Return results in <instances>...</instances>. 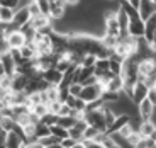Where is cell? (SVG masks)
Segmentation results:
<instances>
[{
  "label": "cell",
  "instance_id": "obj_44",
  "mask_svg": "<svg viewBox=\"0 0 156 148\" xmlns=\"http://www.w3.org/2000/svg\"><path fill=\"white\" fill-rule=\"evenodd\" d=\"M63 2H65V5H66V9H68V7H78L82 0H63Z\"/></svg>",
  "mask_w": 156,
  "mask_h": 148
},
{
  "label": "cell",
  "instance_id": "obj_49",
  "mask_svg": "<svg viewBox=\"0 0 156 148\" xmlns=\"http://www.w3.org/2000/svg\"><path fill=\"white\" fill-rule=\"evenodd\" d=\"M151 44H156V32H154V36H153V43Z\"/></svg>",
  "mask_w": 156,
  "mask_h": 148
},
{
  "label": "cell",
  "instance_id": "obj_43",
  "mask_svg": "<svg viewBox=\"0 0 156 148\" xmlns=\"http://www.w3.org/2000/svg\"><path fill=\"white\" fill-rule=\"evenodd\" d=\"M24 148H44V146L36 140V141H27V143L24 145Z\"/></svg>",
  "mask_w": 156,
  "mask_h": 148
},
{
  "label": "cell",
  "instance_id": "obj_46",
  "mask_svg": "<svg viewBox=\"0 0 156 148\" xmlns=\"http://www.w3.org/2000/svg\"><path fill=\"white\" fill-rule=\"evenodd\" d=\"M2 75H5V70H4V66H2V63H0V77Z\"/></svg>",
  "mask_w": 156,
  "mask_h": 148
},
{
  "label": "cell",
  "instance_id": "obj_24",
  "mask_svg": "<svg viewBox=\"0 0 156 148\" xmlns=\"http://www.w3.org/2000/svg\"><path fill=\"white\" fill-rule=\"evenodd\" d=\"M49 131H51V135H53V136H56L58 140H63V138H68V129L61 128V126H58V124L49 126Z\"/></svg>",
  "mask_w": 156,
  "mask_h": 148
},
{
  "label": "cell",
  "instance_id": "obj_17",
  "mask_svg": "<svg viewBox=\"0 0 156 148\" xmlns=\"http://www.w3.org/2000/svg\"><path fill=\"white\" fill-rule=\"evenodd\" d=\"M94 70H95V77H100V75L107 73L109 72V58H97L94 65Z\"/></svg>",
  "mask_w": 156,
  "mask_h": 148
},
{
  "label": "cell",
  "instance_id": "obj_3",
  "mask_svg": "<svg viewBox=\"0 0 156 148\" xmlns=\"http://www.w3.org/2000/svg\"><path fill=\"white\" fill-rule=\"evenodd\" d=\"M5 43H7L9 50H20L26 44V38L19 29H10L5 34Z\"/></svg>",
  "mask_w": 156,
  "mask_h": 148
},
{
  "label": "cell",
  "instance_id": "obj_54",
  "mask_svg": "<svg viewBox=\"0 0 156 148\" xmlns=\"http://www.w3.org/2000/svg\"><path fill=\"white\" fill-rule=\"evenodd\" d=\"M154 17H156V14H154Z\"/></svg>",
  "mask_w": 156,
  "mask_h": 148
},
{
  "label": "cell",
  "instance_id": "obj_19",
  "mask_svg": "<svg viewBox=\"0 0 156 148\" xmlns=\"http://www.w3.org/2000/svg\"><path fill=\"white\" fill-rule=\"evenodd\" d=\"M95 75V70L94 66H80V78H78V83H85L90 77H94Z\"/></svg>",
  "mask_w": 156,
  "mask_h": 148
},
{
  "label": "cell",
  "instance_id": "obj_33",
  "mask_svg": "<svg viewBox=\"0 0 156 148\" xmlns=\"http://www.w3.org/2000/svg\"><path fill=\"white\" fill-rule=\"evenodd\" d=\"M56 121H58V116H55V114H49V113H48L46 116L41 119V123H43V124H46V126H53V124H56Z\"/></svg>",
  "mask_w": 156,
  "mask_h": 148
},
{
  "label": "cell",
  "instance_id": "obj_40",
  "mask_svg": "<svg viewBox=\"0 0 156 148\" xmlns=\"http://www.w3.org/2000/svg\"><path fill=\"white\" fill-rule=\"evenodd\" d=\"M75 143H76V141H75L73 138H70V136H68V138H63V140L59 141V145H61L63 148H71Z\"/></svg>",
  "mask_w": 156,
  "mask_h": 148
},
{
  "label": "cell",
  "instance_id": "obj_1",
  "mask_svg": "<svg viewBox=\"0 0 156 148\" xmlns=\"http://www.w3.org/2000/svg\"><path fill=\"white\" fill-rule=\"evenodd\" d=\"M83 119L87 121V124L88 126H94L97 128L100 133H105L107 131V124L105 121H104V114H102V107L97 111H88V113L83 114Z\"/></svg>",
  "mask_w": 156,
  "mask_h": 148
},
{
  "label": "cell",
  "instance_id": "obj_6",
  "mask_svg": "<svg viewBox=\"0 0 156 148\" xmlns=\"http://www.w3.org/2000/svg\"><path fill=\"white\" fill-rule=\"evenodd\" d=\"M137 14H139L141 20H148L151 16L156 14V4L153 0H141L139 7H137Z\"/></svg>",
  "mask_w": 156,
  "mask_h": 148
},
{
  "label": "cell",
  "instance_id": "obj_45",
  "mask_svg": "<svg viewBox=\"0 0 156 148\" xmlns=\"http://www.w3.org/2000/svg\"><path fill=\"white\" fill-rule=\"evenodd\" d=\"M71 148H87V146H85V143H83V141H76V143H75Z\"/></svg>",
  "mask_w": 156,
  "mask_h": 148
},
{
  "label": "cell",
  "instance_id": "obj_12",
  "mask_svg": "<svg viewBox=\"0 0 156 148\" xmlns=\"http://www.w3.org/2000/svg\"><path fill=\"white\" fill-rule=\"evenodd\" d=\"M10 78H12V82H10V90L12 92H24V90H26V85H27V80H29L26 75L14 73Z\"/></svg>",
  "mask_w": 156,
  "mask_h": 148
},
{
  "label": "cell",
  "instance_id": "obj_27",
  "mask_svg": "<svg viewBox=\"0 0 156 148\" xmlns=\"http://www.w3.org/2000/svg\"><path fill=\"white\" fill-rule=\"evenodd\" d=\"M39 143L43 145L44 148H49V146H53V145H56V143H59L61 140H58L56 136H53V135H49V136H46V138H41V140H37Z\"/></svg>",
  "mask_w": 156,
  "mask_h": 148
},
{
  "label": "cell",
  "instance_id": "obj_35",
  "mask_svg": "<svg viewBox=\"0 0 156 148\" xmlns=\"http://www.w3.org/2000/svg\"><path fill=\"white\" fill-rule=\"evenodd\" d=\"M10 82H12L10 75H2V77H0V89L10 90Z\"/></svg>",
  "mask_w": 156,
  "mask_h": 148
},
{
  "label": "cell",
  "instance_id": "obj_42",
  "mask_svg": "<svg viewBox=\"0 0 156 148\" xmlns=\"http://www.w3.org/2000/svg\"><path fill=\"white\" fill-rule=\"evenodd\" d=\"M85 143L87 148H105L102 143H98V141H83Z\"/></svg>",
  "mask_w": 156,
  "mask_h": 148
},
{
  "label": "cell",
  "instance_id": "obj_28",
  "mask_svg": "<svg viewBox=\"0 0 156 148\" xmlns=\"http://www.w3.org/2000/svg\"><path fill=\"white\" fill-rule=\"evenodd\" d=\"M134 131H136V129L133 128V124H131V123H127V124H124L121 129H119V131H117V135H119L122 140H126V138H127L131 133H134Z\"/></svg>",
  "mask_w": 156,
  "mask_h": 148
},
{
  "label": "cell",
  "instance_id": "obj_13",
  "mask_svg": "<svg viewBox=\"0 0 156 148\" xmlns=\"http://www.w3.org/2000/svg\"><path fill=\"white\" fill-rule=\"evenodd\" d=\"M154 32H156V17L151 16L148 20H144V36H143V39H144L148 44H151Z\"/></svg>",
  "mask_w": 156,
  "mask_h": 148
},
{
  "label": "cell",
  "instance_id": "obj_23",
  "mask_svg": "<svg viewBox=\"0 0 156 148\" xmlns=\"http://www.w3.org/2000/svg\"><path fill=\"white\" fill-rule=\"evenodd\" d=\"M14 14H16V10H14V9L2 7V10H0V20H2L4 24H12V19H14Z\"/></svg>",
  "mask_w": 156,
  "mask_h": 148
},
{
  "label": "cell",
  "instance_id": "obj_2",
  "mask_svg": "<svg viewBox=\"0 0 156 148\" xmlns=\"http://www.w3.org/2000/svg\"><path fill=\"white\" fill-rule=\"evenodd\" d=\"M102 92H104V89H102L98 83H94V85H83V89H82V92H80L78 97L82 99L85 104H92V102H95V101L100 99Z\"/></svg>",
  "mask_w": 156,
  "mask_h": 148
},
{
  "label": "cell",
  "instance_id": "obj_31",
  "mask_svg": "<svg viewBox=\"0 0 156 148\" xmlns=\"http://www.w3.org/2000/svg\"><path fill=\"white\" fill-rule=\"evenodd\" d=\"M139 140H141V135L137 131H134V133H131L127 138H126V141H127V145H131V146H136L137 143H139Z\"/></svg>",
  "mask_w": 156,
  "mask_h": 148
},
{
  "label": "cell",
  "instance_id": "obj_26",
  "mask_svg": "<svg viewBox=\"0 0 156 148\" xmlns=\"http://www.w3.org/2000/svg\"><path fill=\"white\" fill-rule=\"evenodd\" d=\"M76 123V119H73L71 116H63V117H58V121H56V124L58 126H61V128H65V129H70L71 126Z\"/></svg>",
  "mask_w": 156,
  "mask_h": 148
},
{
  "label": "cell",
  "instance_id": "obj_39",
  "mask_svg": "<svg viewBox=\"0 0 156 148\" xmlns=\"http://www.w3.org/2000/svg\"><path fill=\"white\" fill-rule=\"evenodd\" d=\"M146 99H148V101H149V102H151V104L156 107V89H154V87L148 90V95H146Z\"/></svg>",
  "mask_w": 156,
  "mask_h": 148
},
{
  "label": "cell",
  "instance_id": "obj_53",
  "mask_svg": "<svg viewBox=\"0 0 156 148\" xmlns=\"http://www.w3.org/2000/svg\"><path fill=\"white\" fill-rule=\"evenodd\" d=\"M0 10H2V5H0Z\"/></svg>",
  "mask_w": 156,
  "mask_h": 148
},
{
  "label": "cell",
  "instance_id": "obj_29",
  "mask_svg": "<svg viewBox=\"0 0 156 148\" xmlns=\"http://www.w3.org/2000/svg\"><path fill=\"white\" fill-rule=\"evenodd\" d=\"M82 89H83L82 83L75 82V83H71V85L68 87V94H70V95H73V97H78V95H80V92H82Z\"/></svg>",
  "mask_w": 156,
  "mask_h": 148
},
{
  "label": "cell",
  "instance_id": "obj_5",
  "mask_svg": "<svg viewBox=\"0 0 156 148\" xmlns=\"http://www.w3.org/2000/svg\"><path fill=\"white\" fill-rule=\"evenodd\" d=\"M26 141H24L22 135L16 131H10V133H5L4 136V148H24Z\"/></svg>",
  "mask_w": 156,
  "mask_h": 148
},
{
  "label": "cell",
  "instance_id": "obj_10",
  "mask_svg": "<svg viewBox=\"0 0 156 148\" xmlns=\"http://www.w3.org/2000/svg\"><path fill=\"white\" fill-rule=\"evenodd\" d=\"M148 87H146L144 82H136V85L133 87V97H131V101L134 102V104H139L141 101H144L146 95H148Z\"/></svg>",
  "mask_w": 156,
  "mask_h": 148
},
{
  "label": "cell",
  "instance_id": "obj_34",
  "mask_svg": "<svg viewBox=\"0 0 156 148\" xmlns=\"http://www.w3.org/2000/svg\"><path fill=\"white\" fill-rule=\"evenodd\" d=\"M153 146H154V141H153L151 138H141L139 143L134 148H153Z\"/></svg>",
  "mask_w": 156,
  "mask_h": 148
},
{
  "label": "cell",
  "instance_id": "obj_38",
  "mask_svg": "<svg viewBox=\"0 0 156 148\" xmlns=\"http://www.w3.org/2000/svg\"><path fill=\"white\" fill-rule=\"evenodd\" d=\"M17 4H19V0H0L2 7H9V9H14V10H16Z\"/></svg>",
  "mask_w": 156,
  "mask_h": 148
},
{
  "label": "cell",
  "instance_id": "obj_36",
  "mask_svg": "<svg viewBox=\"0 0 156 148\" xmlns=\"http://www.w3.org/2000/svg\"><path fill=\"white\" fill-rule=\"evenodd\" d=\"M73 109H75V111H78V113H83V114H85V111H87V104H85V102H83L80 97H76V99H75V104H73Z\"/></svg>",
  "mask_w": 156,
  "mask_h": 148
},
{
  "label": "cell",
  "instance_id": "obj_7",
  "mask_svg": "<svg viewBox=\"0 0 156 148\" xmlns=\"http://www.w3.org/2000/svg\"><path fill=\"white\" fill-rule=\"evenodd\" d=\"M153 114H154V105H153L148 99H144V101H141L139 104H137V116H139L141 121L153 119Z\"/></svg>",
  "mask_w": 156,
  "mask_h": 148
},
{
  "label": "cell",
  "instance_id": "obj_47",
  "mask_svg": "<svg viewBox=\"0 0 156 148\" xmlns=\"http://www.w3.org/2000/svg\"><path fill=\"white\" fill-rule=\"evenodd\" d=\"M149 138H151V140H153V141H154V143H156V129H154V133H153V135H151V136H149Z\"/></svg>",
  "mask_w": 156,
  "mask_h": 148
},
{
  "label": "cell",
  "instance_id": "obj_51",
  "mask_svg": "<svg viewBox=\"0 0 156 148\" xmlns=\"http://www.w3.org/2000/svg\"><path fill=\"white\" fill-rule=\"evenodd\" d=\"M105 2H115V0H105Z\"/></svg>",
  "mask_w": 156,
  "mask_h": 148
},
{
  "label": "cell",
  "instance_id": "obj_18",
  "mask_svg": "<svg viewBox=\"0 0 156 148\" xmlns=\"http://www.w3.org/2000/svg\"><path fill=\"white\" fill-rule=\"evenodd\" d=\"M17 128L16 121L12 117H5V116H0V131L2 133H10Z\"/></svg>",
  "mask_w": 156,
  "mask_h": 148
},
{
  "label": "cell",
  "instance_id": "obj_11",
  "mask_svg": "<svg viewBox=\"0 0 156 148\" xmlns=\"http://www.w3.org/2000/svg\"><path fill=\"white\" fill-rule=\"evenodd\" d=\"M43 80H46L49 85H53V87H58L59 83H61V80H63V73L61 72H58L56 68H49V70H46V72H43Z\"/></svg>",
  "mask_w": 156,
  "mask_h": 148
},
{
  "label": "cell",
  "instance_id": "obj_16",
  "mask_svg": "<svg viewBox=\"0 0 156 148\" xmlns=\"http://www.w3.org/2000/svg\"><path fill=\"white\" fill-rule=\"evenodd\" d=\"M122 89H124V80H122L121 75H117V77H112L107 83V87L104 90H109V92H115V94H121Z\"/></svg>",
  "mask_w": 156,
  "mask_h": 148
},
{
  "label": "cell",
  "instance_id": "obj_37",
  "mask_svg": "<svg viewBox=\"0 0 156 148\" xmlns=\"http://www.w3.org/2000/svg\"><path fill=\"white\" fill-rule=\"evenodd\" d=\"M29 14H31V17H36V16H41V10H39V5L36 4V2H31V5L27 7Z\"/></svg>",
  "mask_w": 156,
  "mask_h": 148
},
{
  "label": "cell",
  "instance_id": "obj_4",
  "mask_svg": "<svg viewBox=\"0 0 156 148\" xmlns=\"http://www.w3.org/2000/svg\"><path fill=\"white\" fill-rule=\"evenodd\" d=\"M127 34L134 39H143V36H144V20H141L139 16L129 19Z\"/></svg>",
  "mask_w": 156,
  "mask_h": 148
},
{
  "label": "cell",
  "instance_id": "obj_30",
  "mask_svg": "<svg viewBox=\"0 0 156 148\" xmlns=\"http://www.w3.org/2000/svg\"><path fill=\"white\" fill-rule=\"evenodd\" d=\"M59 107H61V102H59V101L48 102V113H49V114H55V116H58Z\"/></svg>",
  "mask_w": 156,
  "mask_h": 148
},
{
  "label": "cell",
  "instance_id": "obj_41",
  "mask_svg": "<svg viewBox=\"0 0 156 148\" xmlns=\"http://www.w3.org/2000/svg\"><path fill=\"white\" fill-rule=\"evenodd\" d=\"M70 107H68L66 104H61V107H59V113H58V117H63V116H70Z\"/></svg>",
  "mask_w": 156,
  "mask_h": 148
},
{
  "label": "cell",
  "instance_id": "obj_50",
  "mask_svg": "<svg viewBox=\"0 0 156 148\" xmlns=\"http://www.w3.org/2000/svg\"><path fill=\"white\" fill-rule=\"evenodd\" d=\"M32 2H36V4H41V2H44V0H32Z\"/></svg>",
  "mask_w": 156,
  "mask_h": 148
},
{
  "label": "cell",
  "instance_id": "obj_52",
  "mask_svg": "<svg viewBox=\"0 0 156 148\" xmlns=\"http://www.w3.org/2000/svg\"><path fill=\"white\" fill-rule=\"evenodd\" d=\"M121 2H127V0H121Z\"/></svg>",
  "mask_w": 156,
  "mask_h": 148
},
{
  "label": "cell",
  "instance_id": "obj_32",
  "mask_svg": "<svg viewBox=\"0 0 156 148\" xmlns=\"http://www.w3.org/2000/svg\"><path fill=\"white\" fill-rule=\"evenodd\" d=\"M95 61H97V56H94V55H85V56L82 58L80 66H94Z\"/></svg>",
  "mask_w": 156,
  "mask_h": 148
},
{
  "label": "cell",
  "instance_id": "obj_8",
  "mask_svg": "<svg viewBox=\"0 0 156 148\" xmlns=\"http://www.w3.org/2000/svg\"><path fill=\"white\" fill-rule=\"evenodd\" d=\"M87 121L83 119H76V123H75L73 126H71L70 129H68V136L73 138L75 141H83V131L87 129Z\"/></svg>",
  "mask_w": 156,
  "mask_h": 148
},
{
  "label": "cell",
  "instance_id": "obj_15",
  "mask_svg": "<svg viewBox=\"0 0 156 148\" xmlns=\"http://www.w3.org/2000/svg\"><path fill=\"white\" fill-rule=\"evenodd\" d=\"M156 129V124H154V121L149 119V121H141L139 126H137V133L141 135V138H149L154 133Z\"/></svg>",
  "mask_w": 156,
  "mask_h": 148
},
{
  "label": "cell",
  "instance_id": "obj_22",
  "mask_svg": "<svg viewBox=\"0 0 156 148\" xmlns=\"http://www.w3.org/2000/svg\"><path fill=\"white\" fill-rule=\"evenodd\" d=\"M100 43L104 44V48H107V50L112 51V50H114V46H115V44L119 43V38H115V36H109V34H102Z\"/></svg>",
  "mask_w": 156,
  "mask_h": 148
},
{
  "label": "cell",
  "instance_id": "obj_9",
  "mask_svg": "<svg viewBox=\"0 0 156 148\" xmlns=\"http://www.w3.org/2000/svg\"><path fill=\"white\" fill-rule=\"evenodd\" d=\"M29 26L36 31H44V29H51L53 28V20L49 19L48 16H36V17H31L29 20Z\"/></svg>",
  "mask_w": 156,
  "mask_h": 148
},
{
  "label": "cell",
  "instance_id": "obj_14",
  "mask_svg": "<svg viewBox=\"0 0 156 148\" xmlns=\"http://www.w3.org/2000/svg\"><path fill=\"white\" fill-rule=\"evenodd\" d=\"M129 121H131V116H127V114H121V116H117V117H115V121H114L112 124H110L109 128H107L105 135H109V136H110V135L117 133L124 124H127Z\"/></svg>",
  "mask_w": 156,
  "mask_h": 148
},
{
  "label": "cell",
  "instance_id": "obj_21",
  "mask_svg": "<svg viewBox=\"0 0 156 148\" xmlns=\"http://www.w3.org/2000/svg\"><path fill=\"white\" fill-rule=\"evenodd\" d=\"M100 136V131L94 126H87V129L83 131V141H95Z\"/></svg>",
  "mask_w": 156,
  "mask_h": 148
},
{
  "label": "cell",
  "instance_id": "obj_20",
  "mask_svg": "<svg viewBox=\"0 0 156 148\" xmlns=\"http://www.w3.org/2000/svg\"><path fill=\"white\" fill-rule=\"evenodd\" d=\"M49 135H51L49 126L43 124V123L39 121L37 124H36V133H34V138H36V140H41V138H46V136H49Z\"/></svg>",
  "mask_w": 156,
  "mask_h": 148
},
{
  "label": "cell",
  "instance_id": "obj_48",
  "mask_svg": "<svg viewBox=\"0 0 156 148\" xmlns=\"http://www.w3.org/2000/svg\"><path fill=\"white\" fill-rule=\"evenodd\" d=\"M49 148H63V146L59 143H56V145H53V146H49Z\"/></svg>",
  "mask_w": 156,
  "mask_h": 148
},
{
  "label": "cell",
  "instance_id": "obj_25",
  "mask_svg": "<svg viewBox=\"0 0 156 148\" xmlns=\"http://www.w3.org/2000/svg\"><path fill=\"white\" fill-rule=\"evenodd\" d=\"M31 113H32V116H36L39 121H41V119H43V117L48 114V105H46V104H37V105H32Z\"/></svg>",
  "mask_w": 156,
  "mask_h": 148
}]
</instances>
